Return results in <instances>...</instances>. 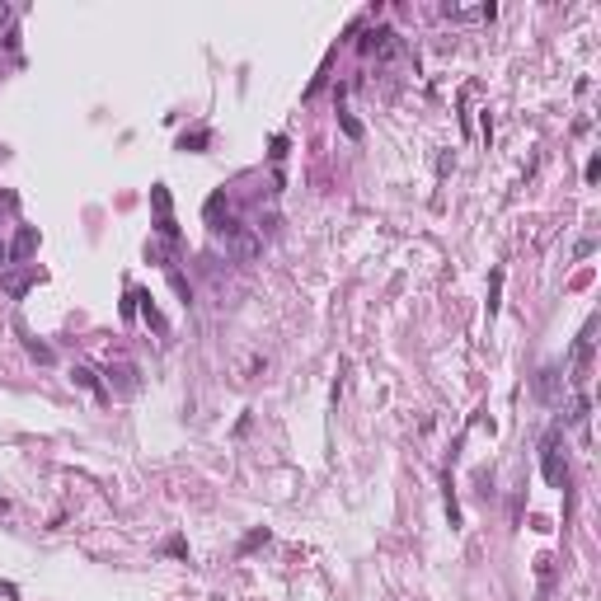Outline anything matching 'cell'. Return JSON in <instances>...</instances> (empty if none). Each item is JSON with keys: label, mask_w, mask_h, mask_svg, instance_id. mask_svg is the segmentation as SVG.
Segmentation results:
<instances>
[{"label": "cell", "mask_w": 601, "mask_h": 601, "mask_svg": "<svg viewBox=\"0 0 601 601\" xmlns=\"http://www.w3.org/2000/svg\"><path fill=\"white\" fill-rule=\"evenodd\" d=\"M498 286H503V268L493 272V282H489V315L498 310Z\"/></svg>", "instance_id": "5bb4252c"}, {"label": "cell", "mask_w": 601, "mask_h": 601, "mask_svg": "<svg viewBox=\"0 0 601 601\" xmlns=\"http://www.w3.org/2000/svg\"><path fill=\"white\" fill-rule=\"evenodd\" d=\"M202 146H212V132H207V127H198V132H184V137H179V151H202Z\"/></svg>", "instance_id": "30bf717a"}, {"label": "cell", "mask_w": 601, "mask_h": 601, "mask_svg": "<svg viewBox=\"0 0 601 601\" xmlns=\"http://www.w3.org/2000/svg\"><path fill=\"white\" fill-rule=\"evenodd\" d=\"M132 296L141 300V315H146V324H151V329H156V333H165V329H170V324H165V315L156 310V296H151V291H132Z\"/></svg>", "instance_id": "9c48e42d"}, {"label": "cell", "mask_w": 601, "mask_h": 601, "mask_svg": "<svg viewBox=\"0 0 601 601\" xmlns=\"http://www.w3.org/2000/svg\"><path fill=\"white\" fill-rule=\"evenodd\" d=\"M258 545H268V531H263V526H258V531H249V536H244V545H240V554L258 550Z\"/></svg>", "instance_id": "4fadbf2b"}, {"label": "cell", "mask_w": 601, "mask_h": 601, "mask_svg": "<svg viewBox=\"0 0 601 601\" xmlns=\"http://www.w3.org/2000/svg\"><path fill=\"white\" fill-rule=\"evenodd\" d=\"M5 263H10V244H0V268H5Z\"/></svg>", "instance_id": "d6986e66"}, {"label": "cell", "mask_w": 601, "mask_h": 601, "mask_svg": "<svg viewBox=\"0 0 601 601\" xmlns=\"http://www.w3.org/2000/svg\"><path fill=\"white\" fill-rule=\"evenodd\" d=\"M338 127H343V132H348L352 141H357V137H362V123H357V118H352L348 109H338Z\"/></svg>", "instance_id": "7c38bea8"}, {"label": "cell", "mask_w": 601, "mask_h": 601, "mask_svg": "<svg viewBox=\"0 0 601 601\" xmlns=\"http://www.w3.org/2000/svg\"><path fill=\"white\" fill-rule=\"evenodd\" d=\"M43 282V272L38 268H19V272H5V277H0V286H5V296H24V291H33V286Z\"/></svg>", "instance_id": "5b68a950"}, {"label": "cell", "mask_w": 601, "mask_h": 601, "mask_svg": "<svg viewBox=\"0 0 601 601\" xmlns=\"http://www.w3.org/2000/svg\"><path fill=\"white\" fill-rule=\"evenodd\" d=\"M5 24H10V5H0V29H5Z\"/></svg>", "instance_id": "ac0fdd59"}, {"label": "cell", "mask_w": 601, "mask_h": 601, "mask_svg": "<svg viewBox=\"0 0 601 601\" xmlns=\"http://www.w3.org/2000/svg\"><path fill=\"white\" fill-rule=\"evenodd\" d=\"M109 385L118 390V395H132L137 385H141V371L132 362H118V366H109Z\"/></svg>", "instance_id": "52a82bcc"}, {"label": "cell", "mask_w": 601, "mask_h": 601, "mask_svg": "<svg viewBox=\"0 0 601 601\" xmlns=\"http://www.w3.org/2000/svg\"><path fill=\"white\" fill-rule=\"evenodd\" d=\"M531 390H536L540 404H559V399H564V371H559V366H540L536 380H531Z\"/></svg>", "instance_id": "277c9868"}, {"label": "cell", "mask_w": 601, "mask_h": 601, "mask_svg": "<svg viewBox=\"0 0 601 601\" xmlns=\"http://www.w3.org/2000/svg\"><path fill=\"white\" fill-rule=\"evenodd\" d=\"M592 249H597V240H578V244H573V258H587Z\"/></svg>", "instance_id": "2e32d148"}, {"label": "cell", "mask_w": 601, "mask_h": 601, "mask_svg": "<svg viewBox=\"0 0 601 601\" xmlns=\"http://www.w3.org/2000/svg\"><path fill=\"white\" fill-rule=\"evenodd\" d=\"M33 249H38V230H33V226H19L15 244H10V263H19V258H29Z\"/></svg>", "instance_id": "ba28073f"}, {"label": "cell", "mask_w": 601, "mask_h": 601, "mask_svg": "<svg viewBox=\"0 0 601 601\" xmlns=\"http://www.w3.org/2000/svg\"><path fill=\"white\" fill-rule=\"evenodd\" d=\"M216 235H221L226 254H230L235 263H249V258L263 254V235H258L254 226H244V221H221L216 226Z\"/></svg>", "instance_id": "6da1fadb"}, {"label": "cell", "mask_w": 601, "mask_h": 601, "mask_svg": "<svg viewBox=\"0 0 601 601\" xmlns=\"http://www.w3.org/2000/svg\"><path fill=\"white\" fill-rule=\"evenodd\" d=\"M71 380H76V385H85V390H95V395H104V385H99V376L90 371V366H76V371H71Z\"/></svg>", "instance_id": "8fae6325"}, {"label": "cell", "mask_w": 601, "mask_h": 601, "mask_svg": "<svg viewBox=\"0 0 601 601\" xmlns=\"http://www.w3.org/2000/svg\"><path fill=\"white\" fill-rule=\"evenodd\" d=\"M583 174H587V184H597V179H601V160H597V156L587 160V170H583Z\"/></svg>", "instance_id": "e0dca14e"}, {"label": "cell", "mask_w": 601, "mask_h": 601, "mask_svg": "<svg viewBox=\"0 0 601 601\" xmlns=\"http://www.w3.org/2000/svg\"><path fill=\"white\" fill-rule=\"evenodd\" d=\"M146 258H151V263H160V268H170V272H174V263H179V244H174V240L151 235V240H146Z\"/></svg>", "instance_id": "8992f818"}, {"label": "cell", "mask_w": 601, "mask_h": 601, "mask_svg": "<svg viewBox=\"0 0 601 601\" xmlns=\"http://www.w3.org/2000/svg\"><path fill=\"white\" fill-rule=\"evenodd\" d=\"M29 352L38 357V362H52V348H48V343H38V338H29Z\"/></svg>", "instance_id": "9a60e30c"}, {"label": "cell", "mask_w": 601, "mask_h": 601, "mask_svg": "<svg viewBox=\"0 0 601 601\" xmlns=\"http://www.w3.org/2000/svg\"><path fill=\"white\" fill-rule=\"evenodd\" d=\"M357 48L366 52V57H376V62H390V57H399V33L395 29H366L362 38H357Z\"/></svg>", "instance_id": "3957f363"}, {"label": "cell", "mask_w": 601, "mask_h": 601, "mask_svg": "<svg viewBox=\"0 0 601 601\" xmlns=\"http://www.w3.org/2000/svg\"><path fill=\"white\" fill-rule=\"evenodd\" d=\"M559 442H564V423H554L545 432V442H540V470H545V479H550L554 489H569V460H564Z\"/></svg>", "instance_id": "7a4b0ae2"}, {"label": "cell", "mask_w": 601, "mask_h": 601, "mask_svg": "<svg viewBox=\"0 0 601 601\" xmlns=\"http://www.w3.org/2000/svg\"><path fill=\"white\" fill-rule=\"evenodd\" d=\"M0 517H10V503H5V498H0Z\"/></svg>", "instance_id": "ffe728a7"}]
</instances>
